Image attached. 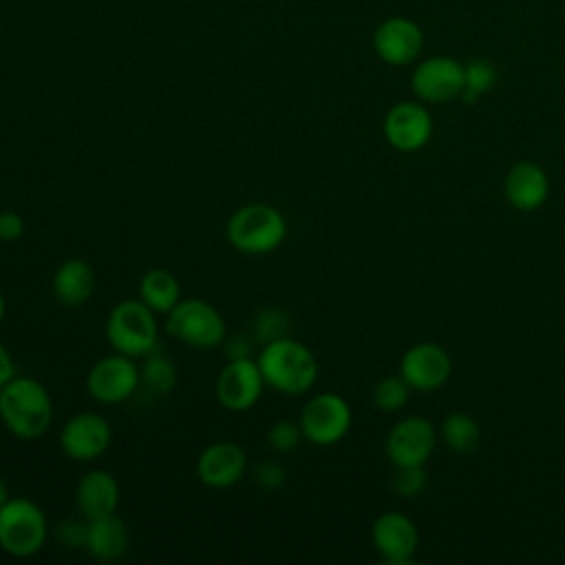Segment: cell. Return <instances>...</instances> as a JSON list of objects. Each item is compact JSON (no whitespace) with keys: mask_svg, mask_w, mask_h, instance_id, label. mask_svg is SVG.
Returning a JSON list of instances; mask_svg holds the SVG:
<instances>
[{"mask_svg":"<svg viewBox=\"0 0 565 565\" xmlns=\"http://www.w3.org/2000/svg\"><path fill=\"white\" fill-rule=\"evenodd\" d=\"M0 422L18 439L42 437L53 422V402L42 382L13 377L0 388Z\"/></svg>","mask_w":565,"mask_h":565,"instance_id":"1","label":"cell"},{"mask_svg":"<svg viewBox=\"0 0 565 565\" xmlns=\"http://www.w3.org/2000/svg\"><path fill=\"white\" fill-rule=\"evenodd\" d=\"M258 366L265 384L282 395H302L318 380V360L311 349L289 335L263 344Z\"/></svg>","mask_w":565,"mask_h":565,"instance_id":"2","label":"cell"},{"mask_svg":"<svg viewBox=\"0 0 565 565\" xmlns=\"http://www.w3.org/2000/svg\"><path fill=\"white\" fill-rule=\"evenodd\" d=\"M225 236L236 252L263 256L282 245L287 236V223L280 210L274 205L247 203L230 214Z\"/></svg>","mask_w":565,"mask_h":565,"instance_id":"3","label":"cell"},{"mask_svg":"<svg viewBox=\"0 0 565 565\" xmlns=\"http://www.w3.org/2000/svg\"><path fill=\"white\" fill-rule=\"evenodd\" d=\"M106 340L113 351L143 358L159 344V329L154 311L143 300H119L106 318Z\"/></svg>","mask_w":565,"mask_h":565,"instance_id":"4","label":"cell"},{"mask_svg":"<svg viewBox=\"0 0 565 565\" xmlns=\"http://www.w3.org/2000/svg\"><path fill=\"white\" fill-rule=\"evenodd\" d=\"M49 539L44 510L24 497H11L0 505V547L15 556H35Z\"/></svg>","mask_w":565,"mask_h":565,"instance_id":"5","label":"cell"},{"mask_svg":"<svg viewBox=\"0 0 565 565\" xmlns=\"http://www.w3.org/2000/svg\"><path fill=\"white\" fill-rule=\"evenodd\" d=\"M166 331L192 349H216L227 335L221 311L201 298H181L166 318Z\"/></svg>","mask_w":565,"mask_h":565,"instance_id":"6","label":"cell"},{"mask_svg":"<svg viewBox=\"0 0 565 565\" xmlns=\"http://www.w3.org/2000/svg\"><path fill=\"white\" fill-rule=\"evenodd\" d=\"M298 424L309 444L333 446L351 428V408L338 393H318L300 411Z\"/></svg>","mask_w":565,"mask_h":565,"instance_id":"7","label":"cell"},{"mask_svg":"<svg viewBox=\"0 0 565 565\" xmlns=\"http://www.w3.org/2000/svg\"><path fill=\"white\" fill-rule=\"evenodd\" d=\"M139 388V364L124 353L97 360L86 373V391L99 404H119Z\"/></svg>","mask_w":565,"mask_h":565,"instance_id":"8","label":"cell"},{"mask_svg":"<svg viewBox=\"0 0 565 565\" xmlns=\"http://www.w3.org/2000/svg\"><path fill=\"white\" fill-rule=\"evenodd\" d=\"M265 377L256 358L227 360L221 369L214 393L218 404L232 413H245L256 406L265 391Z\"/></svg>","mask_w":565,"mask_h":565,"instance_id":"9","label":"cell"},{"mask_svg":"<svg viewBox=\"0 0 565 565\" xmlns=\"http://www.w3.org/2000/svg\"><path fill=\"white\" fill-rule=\"evenodd\" d=\"M113 441V428L99 413L84 411L68 417L60 430V448L73 461H95Z\"/></svg>","mask_w":565,"mask_h":565,"instance_id":"10","label":"cell"},{"mask_svg":"<svg viewBox=\"0 0 565 565\" xmlns=\"http://www.w3.org/2000/svg\"><path fill=\"white\" fill-rule=\"evenodd\" d=\"M411 88L426 104L452 102L463 93V64L450 55L426 57L413 71Z\"/></svg>","mask_w":565,"mask_h":565,"instance_id":"11","label":"cell"},{"mask_svg":"<svg viewBox=\"0 0 565 565\" xmlns=\"http://www.w3.org/2000/svg\"><path fill=\"white\" fill-rule=\"evenodd\" d=\"M373 51L388 66L413 64L424 51V31L406 15H391L375 26Z\"/></svg>","mask_w":565,"mask_h":565,"instance_id":"12","label":"cell"},{"mask_svg":"<svg viewBox=\"0 0 565 565\" xmlns=\"http://www.w3.org/2000/svg\"><path fill=\"white\" fill-rule=\"evenodd\" d=\"M435 448V428L428 419L411 415L399 419L386 437V455L395 468L424 466Z\"/></svg>","mask_w":565,"mask_h":565,"instance_id":"13","label":"cell"},{"mask_svg":"<svg viewBox=\"0 0 565 565\" xmlns=\"http://www.w3.org/2000/svg\"><path fill=\"white\" fill-rule=\"evenodd\" d=\"M433 135V119L424 102H399L384 117L386 141L402 152L419 150Z\"/></svg>","mask_w":565,"mask_h":565,"instance_id":"14","label":"cell"},{"mask_svg":"<svg viewBox=\"0 0 565 565\" xmlns=\"http://www.w3.org/2000/svg\"><path fill=\"white\" fill-rule=\"evenodd\" d=\"M452 362L444 347L435 342H419L411 347L399 362V375L415 391H435L446 384Z\"/></svg>","mask_w":565,"mask_h":565,"instance_id":"15","label":"cell"},{"mask_svg":"<svg viewBox=\"0 0 565 565\" xmlns=\"http://www.w3.org/2000/svg\"><path fill=\"white\" fill-rule=\"evenodd\" d=\"M247 455L234 441H214L205 446L196 459V477L203 486L223 490L245 477Z\"/></svg>","mask_w":565,"mask_h":565,"instance_id":"16","label":"cell"},{"mask_svg":"<svg viewBox=\"0 0 565 565\" xmlns=\"http://www.w3.org/2000/svg\"><path fill=\"white\" fill-rule=\"evenodd\" d=\"M371 539L375 550L386 563L404 565L411 563L417 550V527L415 523L402 512H384L375 519L371 527Z\"/></svg>","mask_w":565,"mask_h":565,"instance_id":"17","label":"cell"},{"mask_svg":"<svg viewBox=\"0 0 565 565\" xmlns=\"http://www.w3.org/2000/svg\"><path fill=\"white\" fill-rule=\"evenodd\" d=\"M75 505L82 519L95 521L117 512L119 505V483L113 472L104 468L88 470L75 488Z\"/></svg>","mask_w":565,"mask_h":565,"instance_id":"18","label":"cell"},{"mask_svg":"<svg viewBox=\"0 0 565 565\" xmlns=\"http://www.w3.org/2000/svg\"><path fill=\"white\" fill-rule=\"evenodd\" d=\"M503 192L512 207L521 212H532L545 203L550 194V179L539 163L519 161L505 174Z\"/></svg>","mask_w":565,"mask_h":565,"instance_id":"19","label":"cell"},{"mask_svg":"<svg viewBox=\"0 0 565 565\" xmlns=\"http://www.w3.org/2000/svg\"><path fill=\"white\" fill-rule=\"evenodd\" d=\"M95 285H97L95 271H93L90 263H86L84 258L62 260L55 267L53 280H51L53 296L64 307L86 305L95 294Z\"/></svg>","mask_w":565,"mask_h":565,"instance_id":"20","label":"cell"},{"mask_svg":"<svg viewBox=\"0 0 565 565\" xmlns=\"http://www.w3.org/2000/svg\"><path fill=\"white\" fill-rule=\"evenodd\" d=\"M130 534L128 525L117 516L108 514L95 521H88L86 552L97 561H117L128 552Z\"/></svg>","mask_w":565,"mask_h":565,"instance_id":"21","label":"cell"},{"mask_svg":"<svg viewBox=\"0 0 565 565\" xmlns=\"http://www.w3.org/2000/svg\"><path fill=\"white\" fill-rule=\"evenodd\" d=\"M139 300H143L154 313L168 316L181 300L179 280L168 269H148L139 280Z\"/></svg>","mask_w":565,"mask_h":565,"instance_id":"22","label":"cell"},{"mask_svg":"<svg viewBox=\"0 0 565 565\" xmlns=\"http://www.w3.org/2000/svg\"><path fill=\"white\" fill-rule=\"evenodd\" d=\"M139 364V386H143L150 395H166L177 384V366L174 362L157 349L146 353Z\"/></svg>","mask_w":565,"mask_h":565,"instance_id":"23","label":"cell"},{"mask_svg":"<svg viewBox=\"0 0 565 565\" xmlns=\"http://www.w3.org/2000/svg\"><path fill=\"white\" fill-rule=\"evenodd\" d=\"M441 435L446 446L459 455L472 452L481 439L479 424L468 413H450L441 424Z\"/></svg>","mask_w":565,"mask_h":565,"instance_id":"24","label":"cell"},{"mask_svg":"<svg viewBox=\"0 0 565 565\" xmlns=\"http://www.w3.org/2000/svg\"><path fill=\"white\" fill-rule=\"evenodd\" d=\"M497 84V68L488 60H470L463 64V93L459 99L472 104Z\"/></svg>","mask_w":565,"mask_h":565,"instance_id":"25","label":"cell"},{"mask_svg":"<svg viewBox=\"0 0 565 565\" xmlns=\"http://www.w3.org/2000/svg\"><path fill=\"white\" fill-rule=\"evenodd\" d=\"M411 386L402 375H388L382 377L373 388V404L382 413H397L408 402Z\"/></svg>","mask_w":565,"mask_h":565,"instance_id":"26","label":"cell"},{"mask_svg":"<svg viewBox=\"0 0 565 565\" xmlns=\"http://www.w3.org/2000/svg\"><path fill=\"white\" fill-rule=\"evenodd\" d=\"M287 331H289V318L282 309H276V307H267L258 311V316L252 322V335L260 344L285 338Z\"/></svg>","mask_w":565,"mask_h":565,"instance_id":"27","label":"cell"},{"mask_svg":"<svg viewBox=\"0 0 565 565\" xmlns=\"http://www.w3.org/2000/svg\"><path fill=\"white\" fill-rule=\"evenodd\" d=\"M302 439L305 437H302L300 424L291 422V419H278L267 430V444L276 452H291L298 448V444Z\"/></svg>","mask_w":565,"mask_h":565,"instance_id":"28","label":"cell"},{"mask_svg":"<svg viewBox=\"0 0 565 565\" xmlns=\"http://www.w3.org/2000/svg\"><path fill=\"white\" fill-rule=\"evenodd\" d=\"M393 488L399 497H417L426 488V470L422 466H402L395 472Z\"/></svg>","mask_w":565,"mask_h":565,"instance_id":"29","label":"cell"},{"mask_svg":"<svg viewBox=\"0 0 565 565\" xmlns=\"http://www.w3.org/2000/svg\"><path fill=\"white\" fill-rule=\"evenodd\" d=\"M55 539L68 547V550H75V547H86V534H88V521H79V519H64L62 523L55 525Z\"/></svg>","mask_w":565,"mask_h":565,"instance_id":"30","label":"cell"},{"mask_svg":"<svg viewBox=\"0 0 565 565\" xmlns=\"http://www.w3.org/2000/svg\"><path fill=\"white\" fill-rule=\"evenodd\" d=\"M285 479H287L285 468H282L278 461H271V459L260 461V463L256 466V470H254V481H256L258 488L265 490V492L280 490L282 483H285Z\"/></svg>","mask_w":565,"mask_h":565,"instance_id":"31","label":"cell"},{"mask_svg":"<svg viewBox=\"0 0 565 565\" xmlns=\"http://www.w3.org/2000/svg\"><path fill=\"white\" fill-rule=\"evenodd\" d=\"M24 234V218L15 210L0 212V241H18Z\"/></svg>","mask_w":565,"mask_h":565,"instance_id":"32","label":"cell"},{"mask_svg":"<svg viewBox=\"0 0 565 565\" xmlns=\"http://www.w3.org/2000/svg\"><path fill=\"white\" fill-rule=\"evenodd\" d=\"M223 351L227 360H238V358H252V340L247 333H236V335H225L223 340Z\"/></svg>","mask_w":565,"mask_h":565,"instance_id":"33","label":"cell"},{"mask_svg":"<svg viewBox=\"0 0 565 565\" xmlns=\"http://www.w3.org/2000/svg\"><path fill=\"white\" fill-rule=\"evenodd\" d=\"M15 377V362L9 353V349L0 342V388Z\"/></svg>","mask_w":565,"mask_h":565,"instance_id":"34","label":"cell"},{"mask_svg":"<svg viewBox=\"0 0 565 565\" xmlns=\"http://www.w3.org/2000/svg\"><path fill=\"white\" fill-rule=\"evenodd\" d=\"M11 499V494H9V486H7V481L0 477V505L4 503V501H9Z\"/></svg>","mask_w":565,"mask_h":565,"instance_id":"35","label":"cell"},{"mask_svg":"<svg viewBox=\"0 0 565 565\" xmlns=\"http://www.w3.org/2000/svg\"><path fill=\"white\" fill-rule=\"evenodd\" d=\"M4 311H7V300H4V296H2V291H0V322H2V318H4Z\"/></svg>","mask_w":565,"mask_h":565,"instance_id":"36","label":"cell"}]
</instances>
